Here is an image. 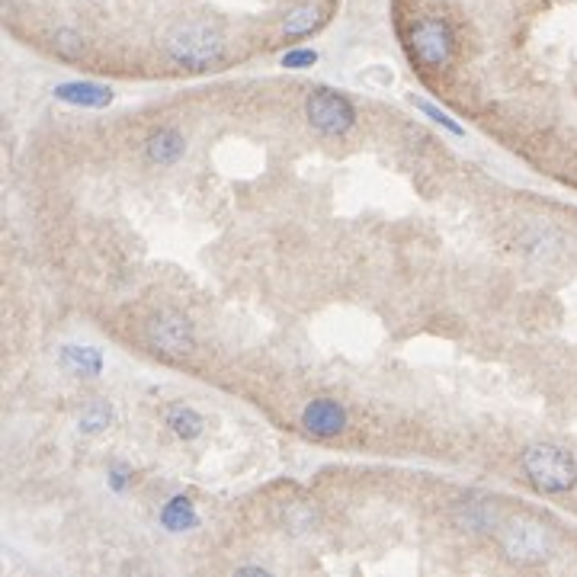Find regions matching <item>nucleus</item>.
Returning <instances> with one entry per match:
<instances>
[{
	"label": "nucleus",
	"instance_id": "1",
	"mask_svg": "<svg viewBox=\"0 0 577 577\" xmlns=\"http://www.w3.org/2000/svg\"><path fill=\"white\" fill-rule=\"evenodd\" d=\"M161 52L174 68L209 71V68L225 61L228 36L209 20H183V23H174L164 33Z\"/></svg>",
	"mask_w": 577,
	"mask_h": 577
},
{
	"label": "nucleus",
	"instance_id": "2",
	"mask_svg": "<svg viewBox=\"0 0 577 577\" xmlns=\"http://www.w3.org/2000/svg\"><path fill=\"white\" fill-rule=\"evenodd\" d=\"M520 475L542 497H561L577 488V459L558 443H529L520 452Z\"/></svg>",
	"mask_w": 577,
	"mask_h": 577
},
{
	"label": "nucleus",
	"instance_id": "3",
	"mask_svg": "<svg viewBox=\"0 0 577 577\" xmlns=\"http://www.w3.org/2000/svg\"><path fill=\"white\" fill-rule=\"evenodd\" d=\"M305 122L318 138H331V142H337V138H347L356 129L360 113H356V106L347 93L318 84V87H311L305 97Z\"/></svg>",
	"mask_w": 577,
	"mask_h": 577
},
{
	"label": "nucleus",
	"instance_id": "4",
	"mask_svg": "<svg viewBox=\"0 0 577 577\" xmlns=\"http://www.w3.org/2000/svg\"><path fill=\"white\" fill-rule=\"evenodd\" d=\"M497 542H501V555L510 565H520V568L545 565V561H552L555 555L552 533L539 520H529V517L507 520L501 526V533H497Z\"/></svg>",
	"mask_w": 577,
	"mask_h": 577
},
{
	"label": "nucleus",
	"instance_id": "5",
	"mask_svg": "<svg viewBox=\"0 0 577 577\" xmlns=\"http://www.w3.org/2000/svg\"><path fill=\"white\" fill-rule=\"evenodd\" d=\"M196 324L190 315L174 308H164L158 315H151L145 321V343L148 350L167 363H180L196 350Z\"/></svg>",
	"mask_w": 577,
	"mask_h": 577
},
{
	"label": "nucleus",
	"instance_id": "6",
	"mask_svg": "<svg viewBox=\"0 0 577 577\" xmlns=\"http://www.w3.org/2000/svg\"><path fill=\"white\" fill-rule=\"evenodd\" d=\"M408 52L420 68L443 71L456 58V29L446 17H420L408 29Z\"/></svg>",
	"mask_w": 577,
	"mask_h": 577
},
{
	"label": "nucleus",
	"instance_id": "7",
	"mask_svg": "<svg viewBox=\"0 0 577 577\" xmlns=\"http://www.w3.org/2000/svg\"><path fill=\"white\" fill-rule=\"evenodd\" d=\"M299 430L315 443H331L350 430V411L347 404L331 395H315L302 404L299 411Z\"/></svg>",
	"mask_w": 577,
	"mask_h": 577
},
{
	"label": "nucleus",
	"instance_id": "8",
	"mask_svg": "<svg viewBox=\"0 0 577 577\" xmlns=\"http://www.w3.org/2000/svg\"><path fill=\"white\" fill-rule=\"evenodd\" d=\"M55 366L71 379H100L106 372V353L93 343H58Z\"/></svg>",
	"mask_w": 577,
	"mask_h": 577
},
{
	"label": "nucleus",
	"instance_id": "9",
	"mask_svg": "<svg viewBox=\"0 0 577 577\" xmlns=\"http://www.w3.org/2000/svg\"><path fill=\"white\" fill-rule=\"evenodd\" d=\"M186 151H190V142H186V135L174 126H161L148 132V138L142 142V158L148 167H158V170H170L177 167Z\"/></svg>",
	"mask_w": 577,
	"mask_h": 577
},
{
	"label": "nucleus",
	"instance_id": "10",
	"mask_svg": "<svg viewBox=\"0 0 577 577\" xmlns=\"http://www.w3.org/2000/svg\"><path fill=\"white\" fill-rule=\"evenodd\" d=\"M449 520L469 536H488L497 529V510L485 497H459V501H452Z\"/></svg>",
	"mask_w": 577,
	"mask_h": 577
},
{
	"label": "nucleus",
	"instance_id": "11",
	"mask_svg": "<svg viewBox=\"0 0 577 577\" xmlns=\"http://www.w3.org/2000/svg\"><path fill=\"white\" fill-rule=\"evenodd\" d=\"M202 523L199 517V507L193 501V494L186 491H177L161 501L158 507V526L164 529V533L170 536H186V533H196Z\"/></svg>",
	"mask_w": 577,
	"mask_h": 577
},
{
	"label": "nucleus",
	"instance_id": "12",
	"mask_svg": "<svg viewBox=\"0 0 577 577\" xmlns=\"http://www.w3.org/2000/svg\"><path fill=\"white\" fill-rule=\"evenodd\" d=\"M52 97L71 109H106L113 106L116 90L100 81H61L52 87Z\"/></svg>",
	"mask_w": 577,
	"mask_h": 577
},
{
	"label": "nucleus",
	"instance_id": "13",
	"mask_svg": "<svg viewBox=\"0 0 577 577\" xmlns=\"http://www.w3.org/2000/svg\"><path fill=\"white\" fill-rule=\"evenodd\" d=\"M164 427L177 436L180 443H193L199 440L202 433H206V417H202L193 404H183V401H174L164 408Z\"/></svg>",
	"mask_w": 577,
	"mask_h": 577
},
{
	"label": "nucleus",
	"instance_id": "14",
	"mask_svg": "<svg viewBox=\"0 0 577 577\" xmlns=\"http://www.w3.org/2000/svg\"><path fill=\"white\" fill-rule=\"evenodd\" d=\"M116 424V404L109 398H90L77 411V433L81 436H103L109 427Z\"/></svg>",
	"mask_w": 577,
	"mask_h": 577
},
{
	"label": "nucleus",
	"instance_id": "15",
	"mask_svg": "<svg viewBox=\"0 0 577 577\" xmlns=\"http://www.w3.org/2000/svg\"><path fill=\"white\" fill-rule=\"evenodd\" d=\"M279 523H283V529L292 539H305L318 529L321 513L311 501H289L283 507V513H279Z\"/></svg>",
	"mask_w": 577,
	"mask_h": 577
},
{
	"label": "nucleus",
	"instance_id": "16",
	"mask_svg": "<svg viewBox=\"0 0 577 577\" xmlns=\"http://www.w3.org/2000/svg\"><path fill=\"white\" fill-rule=\"evenodd\" d=\"M321 26H324V10L315 4H299L295 10L286 13L283 39H308L311 33H318Z\"/></svg>",
	"mask_w": 577,
	"mask_h": 577
},
{
	"label": "nucleus",
	"instance_id": "17",
	"mask_svg": "<svg viewBox=\"0 0 577 577\" xmlns=\"http://www.w3.org/2000/svg\"><path fill=\"white\" fill-rule=\"evenodd\" d=\"M520 247L526 251V257H533V260H549L561 251V235L555 228H529L523 231V238H520Z\"/></svg>",
	"mask_w": 577,
	"mask_h": 577
},
{
	"label": "nucleus",
	"instance_id": "18",
	"mask_svg": "<svg viewBox=\"0 0 577 577\" xmlns=\"http://www.w3.org/2000/svg\"><path fill=\"white\" fill-rule=\"evenodd\" d=\"M49 49L61 61H81L87 55V39L81 29H74V26H55L49 36Z\"/></svg>",
	"mask_w": 577,
	"mask_h": 577
},
{
	"label": "nucleus",
	"instance_id": "19",
	"mask_svg": "<svg viewBox=\"0 0 577 577\" xmlns=\"http://www.w3.org/2000/svg\"><path fill=\"white\" fill-rule=\"evenodd\" d=\"M106 488L113 491V494H129L132 488H135V469L129 462H122V459H116V462H109L106 465Z\"/></svg>",
	"mask_w": 577,
	"mask_h": 577
},
{
	"label": "nucleus",
	"instance_id": "20",
	"mask_svg": "<svg viewBox=\"0 0 577 577\" xmlns=\"http://www.w3.org/2000/svg\"><path fill=\"white\" fill-rule=\"evenodd\" d=\"M411 103H414V106H417L420 113H424L430 122H436V126H440V129H446L449 135H456V138H462V135H465V129L459 126V122L452 119V116L446 113V109L436 106V103H430V100H420V97H411Z\"/></svg>",
	"mask_w": 577,
	"mask_h": 577
},
{
	"label": "nucleus",
	"instance_id": "21",
	"mask_svg": "<svg viewBox=\"0 0 577 577\" xmlns=\"http://www.w3.org/2000/svg\"><path fill=\"white\" fill-rule=\"evenodd\" d=\"M279 65H283L286 71H308L318 65V52L308 49V45H295V49H286L283 55H279Z\"/></svg>",
	"mask_w": 577,
	"mask_h": 577
},
{
	"label": "nucleus",
	"instance_id": "22",
	"mask_svg": "<svg viewBox=\"0 0 577 577\" xmlns=\"http://www.w3.org/2000/svg\"><path fill=\"white\" fill-rule=\"evenodd\" d=\"M235 574H270L267 565H238Z\"/></svg>",
	"mask_w": 577,
	"mask_h": 577
}]
</instances>
